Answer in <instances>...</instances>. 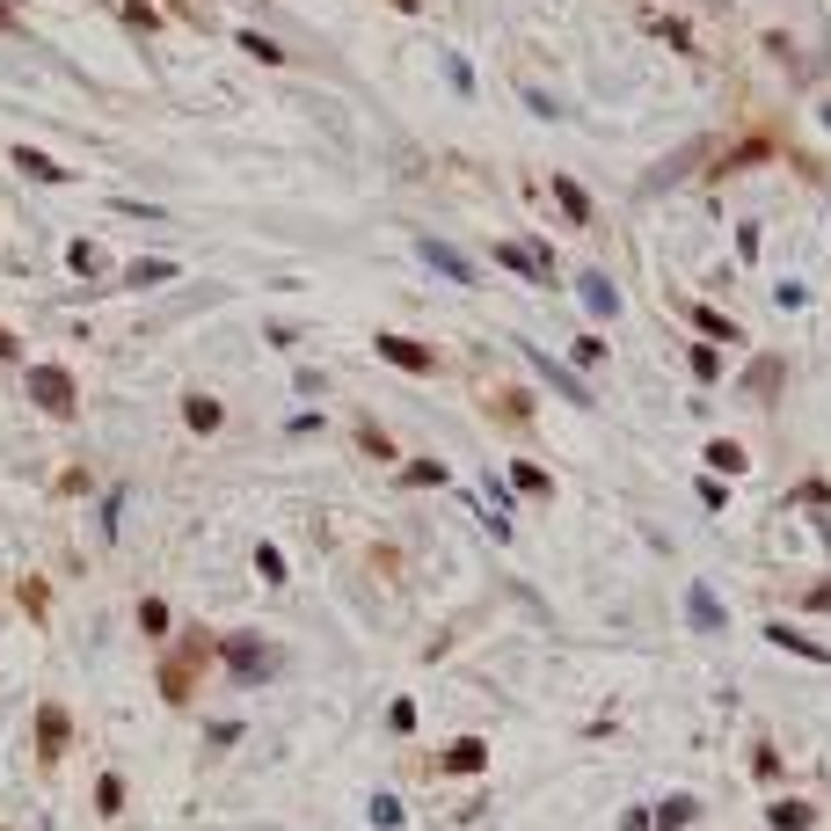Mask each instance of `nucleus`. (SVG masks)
I'll list each match as a JSON object with an SVG mask.
<instances>
[{"label":"nucleus","mask_w":831,"mask_h":831,"mask_svg":"<svg viewBox=\"0 0 831 831\" xmlns=\"http://www.w3.org/2000/svg\"><path fill=\"white\" fill-rule=\"evenodd\" d=\"M0 29H15V15H8V8H0Z\"/></svg>","instance_id":"c756f323"},{"label":"nucleus","mask_w":831,"mask_h":831,"mask_svg":"<svg viewBox=\"0 0 831 831\" xmlns=\"http://www.w3.org/2000/svg\"><path fill=\"white\" fill-rule=\"evenodd\" d=\"M555 204H562V212H569L576 226L591 220V197H584V183H569V175H555Z\"/></svg>","instance_id":"4468645a"},{"label":"nucleus","mask_w":831,"mask_h":831,"mask_svg":"<svg viewBox=\"0 0 831 831\" xmlns=\"http://www.w3.org/2000/svg\"><path fill=\"white\" fill-rule=\"evenodd\" d=\"M372 350H380V358H387V365L416 372V380H431V372H438V350H423V343H409V336H394V328H380V336H372Z\"/></svg>","instance_id":"20e7f679"},{"label":"nucleus","mask_w":831,"mask_h":831,"mask_svg":"<svg viewBox=\"0 0 831 831\" xmlns=\"http://www.w3.org/2000/svg\"><path fill=\"white\" fill-rule=\"evenodd\" d=\"M766 642H773V649H787V657H809V663H831V649L824 642H809L803 628H787V620H773V628H766Z\"/></svg>","instance_id":"0eeeda50"},{"label":"nucleus","mask_w":831,"mask_h":831,"mask_svg":"<svg viewBox=\"0 0 831 831\" xmlns=\"http://www.w3.org/2000/svg\"><path fill=\"white\" fill-rule=\"evenodd\" d=\"M693 328H700L708 343H736V328H730L722 314H715V307H693Z\"/></svg>","instance_id":"aec40b11"},{"label":"nucleus","mask_w":831,"mask_h":831,"mask_svg":"<svg viewBox=\"0 0 831 831\" xmlns=\"http://www.w3.org/2000/svg\"><path fill=\"white\" fill-rule=\"evenodd\" d=\"M124 277H132V285L147 293V285H169V277H175V263H169V256H139V263L124 270Z\"/></svg>","instance_id":"ddd939ff"},{"label":"nucleus","mask_w":831,"mask_h":831,"mask_svg":"<svg viewBox=\"0 0 831 831\" xmlns=\"http://www.w3.org/2000/svg\"><path fill=\"white\" fill-rule=\"evenodd\" d=\"M372 824H380V831H401V803H394V795H372Z\"/></svg>","instance_id":"b1692460"},{"label":"nucleus","mask_w":831,"mask_h":831,"mask_svg":"<svg viewBox=\"0 0 831 831\" xmlns=\"http://www.w3.org/2000/svg\"><path fill=\"white\" fill-rule=\"evenodd\" d=\"M37 744H45V758L66 752V715L59 708H37Z\"/></svg>","instance_id":"f8f14e48"},{"label":"nucleus","mask_w":831,"mask_h":831,"mask_svg":"<svg viewBox=\"0 0 831 831\" xmlns=\"http://www.w3.org/2000/svg\"><path fill=\"white\" fill-rule=\"evenodd\" d=\"M496 270H518L525 285H555V256L533 241H496Z\"/></svg>","instance_id":"7ed1b4c3"},{"label":"nucleus","mask_w":831,"mask_h":831,"mask_svg":"<svg viewBox=\"0 0 831 831\" xmlns=\"http://www.w3.org/2000/svg\"><path fill=\"white\" fill-rule=\"evenodd\" d=\"M511 482H518L525 496H547V489H555V474H547V467H533V460H518V467H511Z\"/></svg>","instance_id":"a211bd4d"},{"label":"nucleus","mask_w":831,"mask_h":831,"mask_svg":"<svg viewBox=\"0 0 831 831\" xmlns=\"http://www.w3.org/2000/svg\"><path fill=\"white\" fill-rule=\"evenodd\" d=\"M66 270H74V277H96V270H102V256H96L88 241H74V248H66Z\"/></svg>","instance_id":"5701e85b"},{"label":"nucleus","mask_w":831,"mask_h":831,"mask_svg":"<svg viewBox=\"0 0 831 831\" xmlns=\"http://www.w3.org/2000/svg\"><path fill=\"white\" fill-rule=\"evenodd\" d=\"M220 401H212V394H183V423H190V431H204V438H212V431H220Z\"/></svg>","instance_id":"9b49d317"},{"label":"nucleus","mask_w":831,"mask_h":831,"mask_svg":"<svg viewBox=\"0 0 831 831\" xmlns=\"http://www.w3.org/2000/svg\"><path fill=\"white\" fill-rule=\"evenodd\" d=\"M649 824H657V831H685V824H693V803H685V795H679V803H657Z\"/></svg>","instance_id":"412c9836"},{"label":"nucleus","mask_w":831,"mask_h":831,"mask_svg":"<svg viewBox=\"0 0 831 831\" xmlns=\"http://www.w3.org/2000/svg\"><path fill=\"white\" fill-rule=\"evenodd\" d=\"M0 358H15V336H8V328H0Z\"/></svg>","instance_id":"c85d7f7f"},{"label":"nucleus","mask_w":831,"mask_h":831,"mask_svg":"<svg viewBox=\"0 0 831 831\" xmlns=\"http://www.w3.org/2000/svg\"><path fill=\"white\" fill-rule=\"evenodd\" d=\"M685 612H693V628H700V635H715V628H730V612H722V598H715L708 584H693V591H685Z\"/></svg>","instance_id":"6e6552de"},{"label":"nucleus","mask_w":831,"mask_h":831,"mask_svg":"<svg viewBox=\"0 0 831 831\" xmlns=\"http://www.w3.org/2000/svg\"><path fill=\"white\" fill-rule=\"evenodd\" d=\"M809 612H831V576H824L817 591H809Z\"/></svg>","instance_id":"bb28decb"},{"label":"nucleus","mask_w":831,"mask_h":831,"mask_svg":"<svg viewBox=\"0 0 831 831\" xmlns=\"http://www.w3.org/2000/svg\"><path fill=\"white\" fill-rule=\"evenodd\" d=\"M708 467H715V474H744V445L715 438V445H708Z\"/></svg>","instance_id":"6ab92c4d"},{"label":"nucleus","mask_w":831,"mask_h":831,"mask_svg":"<svg viewBox=\"0 0 831 831\" xmlns=\"http://www.w3.org/2000/svg\"><path fill=\"white\" fill-rule=\"evenodd\" d=\"M416 256H423V263L438 270V277H452V285H482V270L467 263L460 248H445V241H416Z\"/></svg>","instance_id":"39448f33"},{"label":"nucleus","mask_w":831,"mask_h":831,"mask_svg":"<svg viewBox=\"0 0 831 831\" xmlns=\"http://www.w3.org/2000/svg\"><path fill=\"white\" fill-rule=\"evenodd\" d=\"M576 293H584V307H591L598 321L620 314V293H612V277H598V270H584V277H576Z\"/></svg>","instance_id":"1a4fd4ad"},{"label":"nucleus","mask_w":831,"mask_h":831,"mask_svg":"<svg viewBox=\"0 0 831 831\" xmlns=\"http://www.w3.org/2000/svg\"><path fill=\"white\" fill-rule=\"evenodd\" d=\"M620 831H649V817H642V809H628V817H620Z\"/></svg>","instance_id":"cd10ccee"},{"label":"nucleus","mask_w":831,"mask_h":831,"mask_svg":"<svg viewBox=\"0 0 831 831\" xmlns=\"http://www.w3.org/2000/svg\"><path fill=\"white\" fill-rule=\"evenodd\" d=\"M124 23H132V29H153V23H161V15H153L147 0H124Z\"/></svg>","instance_id":"a878e982"},{"label":"nucleus","mask_w":831,"mask_h":831,"mask_svg":"<svg viewBox=\"0 0 831 831\" xmlns=\"http://www.w3.org/2000/svg\"><path fill=\"white\" fill-rule=\"evenodd\" d=\"M766 817H773V831H809V824H817V809H809V803H773Z\"/></svg>","instance_id":"2eb2a0df"},{"label":"nucleus","mask_w":831,"mask_h":831,"mask_svg":"<svg viewBox=\"0 0 831 831\" xmlns=\"http://www.w3.org/2000/svg\"><path fill=\"white\" fill-rule=\"evenodd\" d=\"M96 809H102V817H117V809H124V781H117V773H102V781H96Z\"/></svg>","instance_id":"4be33fe9"},{"label":"nucleus","mask_w":831,"mask_h":831,"mask_svg":"<svg viewBox=\"0 0 831 831\" xmlns=\"http://www.w3.org/2000/svg\"><path fill=\"white\" fill-rule=\"evenodd\" d=\"M438 766H445V773H482V766H489V744H482V736H467V744H452Z\"/></svg>","instance_id":"9d476101"},{"label":"nucleus","mask_w":831,"mask_h":831,"mask_svg":"<svg viewBox=\"0 0 831 831\" xmlns=\"http://www.w3.org/2000/svg\"><path fill=\"white\" fill-rule=\"evenodd\" d=\"M525 358H533V372H539V380H555V387H562L569 401H576V409H591V387L576 380V372H562L555 358H547V350H533V343H525Z\"/></svg>","instance_id":"423d86ee"},{"label":"nucleus","mask_w":831,"mask_h":831,"mask_svg":"<svg viewBox=\"0 0 831 831\" xmlns=\"http://www.w3.org/2000/svg\"><path fill=\"white\" fill-rule=\"evenodd\" d=\"M401 489H445V467L438 460H409L401 467Z\"/></svg>","instance_id":"dca6fc26"},{"label":"nucleus","mask_w":831,"mask_h":831,"mask_svg":"<svg viewBox=\"0 0 831 831\" xmlns=\"http://www.w3.org/2000/svg\"><path fill=\"white\" fill-rule=\"evenodd\" d=\"M220 663H226L241 685H263L270 671H277V649H270L263 635H226V642H220Z\"/></svg>","instance_id":"f257e3e1"},{"label":"nucleus","mask_w":831,"mask_h":831,"mask_svg":"<svg viewBox=\"0 0 831 831\" xmlns=\"http://www.w3.org/2000/svg\"><path fill=\"white\" fill-rule=\"evenodd\" d=\"M15 169H23V175H45V183H66V169H59L51 153H37V147H23V153H15Z\"/></svg>","instance_id":"f3484780"},{"label":"nucleus","mask_w":831,"mask_h":831,"mask_svg":"<svg viewBox=\"0 0 831 831\" xmlns=\"http://www.w3.org/2000/svg\"><path fill=\"white\" fill-rule=\"evenodd\" d=\"M29 394H37V409L45 416H74V372L66 365H29Z\"/></svg>","instance_id":"f03ea898"},{"label":"nucleus","mask_w":831,"mask_h":831,"mask_svg":"<svg viewBox=\"0 0 831 831\" xmlns=\"http://www.w3.org/2000/svg\"><path fill=\"white\" fill-rule=\"evenodd\" d=\"M139 628H147V635H169V606L147 598V606H139Z\"/></svg>","instance_id":"393cba45"}]
</instances>
